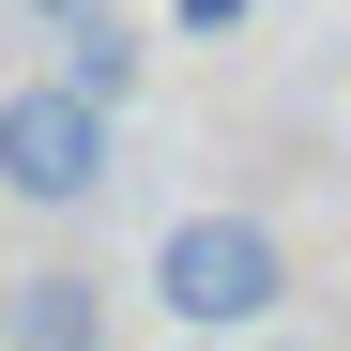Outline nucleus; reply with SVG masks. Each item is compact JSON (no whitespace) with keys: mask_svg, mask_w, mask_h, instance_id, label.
Instances as JSON below:
<instances>
[{"mask_svg":"<svg viewBox=\"0 0 351 351\" xmlns=\"http://www.w3.org/2000/svg\"><path fill=\"white\" fill-rule=\"evenodd\" d=\"M153 306L168 321H184V336H260L275 306H290V245H275V229L260 214H168L153 229Z\"/></svg>","mask_w":351,"mask_h":351,"instance_id":"obj_1","label":"nucleus"},{"mask_svg":"<svg viewBox=\"0 0 351 351\" xmlns=\"http://www.w3.org/2000/svg\"><path fill=\"white\" fill-rule=\"evenodd\" d=\"M123 184V107H92L62 77H16L0 92V199L16 214H92Z\"/></svg>","mask_w":351,"mask_h":351,"instance_id":"obj_2","label":"nucleus"},{"mask_svg":"<svg viewBox=\"0 0 351 351\" xmlns=\"http://www.w3.org/2000/svg\"><path fill=\"white\" fill-rule=\"evenodd\" d=\"M0 351H107V275H92V260L0 275Z\"/></svg>","mask_w":351,"mask_h":351,"instance_id":"obj_3","label":"nucleus"},{"mask_svg":"<svg viewBox=\"0 0 351 351\" xmlns=\"http://www.w3.org/2000/svg\"><path fill=\"white\" fill-rule=\"evenodd\" d=\"M46 77H62V92H92V107H138L153 46H138L123 16H62V31H46Z\"/></svg>","mask_w":351,"mask_h":351,"instance_id":"obj_4","label":"nucleus"},{"mask_svg":"<svg viewBox=\"0 0 351 351\" xmlns=\"http://www.w3.org/2000/svg\"><path fill=\"white\" fill-rule=\"evenodd\" d=\"M260 0H168V46H245Z\"/></svg>","mask_w":351,"mask_h":351,"instance_id":"obj_5","label":"nucleus"},{"mask_svg":"<svg viewBox=\"0 0 351 351\" xmlns=\"http://www.w3.org/2000/svg\"><path fill=\"white\" fill-rule=\"evenodd\" d=\"M31 16H46V31H62V16H107V0H31Z\"/></svg>","mask_w":351,"mask_h":351,"instance_id":"obj_6","label":"nucleus"},{"mask_svg":"<svg viewBox=\"0 0 351 351\" xmlns=\"http://www.w3.org/2000/svg\"><path fill=\"white\" fill-rule=\"evenodd\" d=\"M168 351H245V336H168Z\"/></svg>","mask_w":351,"mask_h":351,"instance_id":"obj_7","label":"nucleus"}]
</instances>
